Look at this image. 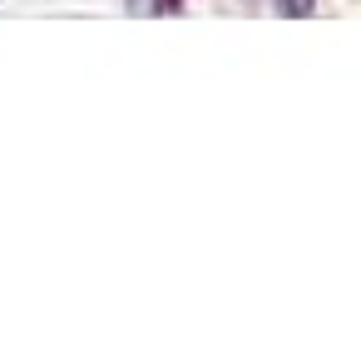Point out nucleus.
<instances>
[{"instance_id": "obj_1", "label": "nucleus", "mask_w": 361, "mask_h": 361, "mask_svg": "<svg viewBox=\"0 0 361 361\" xmlns=\"http://www.w3.org/2000/svg\"><path fill=\"white\" fill-rule=\"evenodd\" d=\"M312 6H317V0H277V11H282V16H307Z\"/></svg>"}]
</instances>
